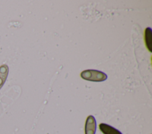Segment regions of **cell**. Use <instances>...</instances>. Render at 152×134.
Returning <instances> with one entry per match:
<instances>
[{
  "label": "cell",
  "mask_w": 152,
  "mask_h": 134,
  "mask_svg": "<svg viewBox=\"0 0 152 134\" xmlns=\"http://www.w3.org/2000/svg\"><path fill=\"white\" fill-rule=\"evenodd\" d=\"M80 76L82 79L91 81H103L107 79V76L104 73L97 70L88 69L83 71Z\"/></svg>",
  "instance_id": "cell-1"
},
{
  "label": "cell",
  "mask_w": 152,
  "mask_h": 134,
  "mask_svg": "<svg viewBox=\"0 0 152 134\" xmlns=\"http://www.w3.org/2000/svg\"><path fill=\"white\" fill-rule=\"evenodd\" d=\"M96 130V121L94 117L89 115L85 124V134H95Z\"/></svg>",
  "instance_id": "cell-2"
},
{
  "label": "cell",
  "mask_w": 152,
  "mask_h": 134,
  "mask_svg": "<svg viewBox=\"0 0 152 134\" xmlns=\"http://www.w3.org/2000/svg\"><path fill=\"white\" fill-rule=\"evenodd\" d=\"M99 129L103 134H122L119 130L104 123L99 125Z\"/></svg>",
  "instance_id": "cell-3"
},
{
  "label": "cell",
  "mask_w": 152,
  "mask_h": 134,
  "mask_svg": "<svg viewBox=\"0 0 152 134\" xmlns=\"http://www.w3.org/2000/svg\"><path fill=\"white\" fill-rule=\"evenodd\" d=\"M9 68L8 66L4 64L0 66V89L4 84L8 75Z\"/></svg>",
  "instance_id": "cell-4"
},
{
  "label": "cell",
  "mask_w": 152,
  "mask_h": 134,
  "mask_svg": "<svg viewBox=\"0 0 152 134\" xmlns=\"http://www.w3.org/2000/svg\"><path fill=\"white\" fill-rule=\"evenodd\" d=\"M152 30L151 28L148 27L145 30V41L146 47L148 50L151 51V45H152Z\"/></svg>",
  "instance_id": "cell-5"
}]
</instances>
